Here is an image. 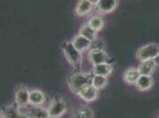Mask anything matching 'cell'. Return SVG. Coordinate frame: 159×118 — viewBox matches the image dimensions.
Instances as JSON below:
<instances>
[{"label": "cell", "instance_id": "obj_7", "mask_svg": "<svg viewBox=\"0 0 159 118\" xmlns=\"http://www.w3.org/2000/svg\"><path fill=\"white\" fill-rule=\"evenodd\" d=\"M77 95L84 101L92 102V101H94L98 98L99 90L96 89L93 84H89V85L83 88L79 93H77Z\"/></svg>", "mask_w": 159, "mask_h": 118}, {"label": "cell", "instance_id": "obj_22", "mask_svg": "<svg viewBox=\"0 0 159 118\" xmlns=\"http://www.w3.org/2000/svg\"><path fill=\"white\" fill-rule=\"evenodd\" d=\"M154 60H155V61H156V63H157V66L159 68V53L157 54V56L154 59Z\"/></svg>", "mask_w": 159, "mask_h": 118}, {"label": "cell", "instance_id": "obj_4", "mask_svg": "<svg viewBox=\"0 0 159 118\" xmlns=\"http://www.w3.org/2000/svg\"><path fill=\"white\" fill-rule=\"evenodd\" d=\"M159 53V45L157 43H149L141 46L136 52V59L139 61L155 59Z\"/></svg>", "mask_w": 159, "mask_h": 118}, {"label": "cell", "instance_id": "obj_19", "mask_svg": "<svg viewBox=\"0 0 159 118\" xmlns=\"http://www.w3.org/2000/svg\"><path fill=\"white\" fill-rule=\"evenodd\" d=\"M45 101V95L40 90H32L30 92V104L41 106Z\"/></svg>", "mask_w": 159, "mask_h": 118}, {"label": "cell", "instance_id": "obj_17", "mask_svg": "<svg viewBox=\"0 0 159 118\" xmlns=\"http://www.w3.org/2000/svg\"><path fill=\"white\" fill-rule=\"evenodd\" d=\"M93 75L108 76L113 72V65L108 63V62L102 63V64H98V65L93 66Z\"/></svg>", "mask_w": 159, "mask_h": 118}, {"label": "cell", "instance_id": "obj_8", "mask_svg": "<svg viewBox=\"0 0 159 118\" xmlns=\"http://www.w3.org/2000/svg\"><path fill=\"white\" fill-rule=\"evenodd\" d=\"M118 3L119 0H100L96 6L98 11L101 13L108 14L114 12L118 6Z\"/></svg>", "mask_w": 159, "mask_h": 118}, {"label": "cell", "instance_id": "obj_20", "mask_svg": "<svg viewBox=\"0 0 159 118\" xmlns=\"http://www.w3.org/2000/svg\"><path fill=\"white\" fill-rule=\"evenodd\" d=\"M92 84L98 90L104 89L108 85V78H107V76L93 75V77L92 80Z\"/></svg>", "mask_w": 159, "mask_h": 118}, {"label": "cell", "instance_id": "obj_10", "mask_svg": "<svg viewBox=\"0 0 159 118\" xmlns=\"http://www.w3.org/2000/svg\"><path fill=\"white\" fill-rule=\"evenodd\" d=\"M136 87L140 92H145L151 89L154 85V79L151 75H140L137 83L135 84Z\"/></svg>", "mask_w": 159, "mask_h": 118}, {"label": "cell", "instance_id": "obj_12", "mask_svg": "<svg viewBox=\"0 0 159 118\" xmlns=\"http://www.w3.org/2000/svg\"><path fill=\"white\" fill-rule=\"evenodd\" d=\"M72 43L74 44V46L80 52H83L84 51L90 49L91 45H92V42L90 41L89 39L85 38V37L81 36V35H77V36L74 37V39L72 41Z\"/></svg>", "mask_w": 159, "mask_h": 118}, {"label": "cell", "instance_id": "obj_16", "mask_svg": "<svg viewBox=\"0 0 159 118\" xmlns=\"http://www.w3.org/2000/svg\"><path fill=\"white\" fill-rule=\"evenodd\" d=\"M79 35H81V36H83L85 38L89 39L91 42H93V41L97 40L98 31L93 30L88 23H86V24H84L80 27Z\"/></svg>", "mask_w": 159, "mask_h": 118}, {"label": "cell", "instance_id": "obj_2", "mask_svg": "<svg viewBox=\"0 0 159 118\" xmlns=\"http://www.w3.org/2000/svg\"><path fill=\"white\" fill-rule=\"evenodd\" d=\"M61 47L63 51L67 61L75 69H80L82 66V52L76 49L72 42L65 41L61 44Z\"/></svg>", "mask_w": 159, "mask_h": 118}, {"label": "cell", "instance_id": "obj_6", "mask_svg": "<svg viewBox=\"0 0 159 118\" xmlns=\"http://www.w3.org/2000/svg\"><path fill=\"white\" fill-rule=\"evenodd\" d=\"M88 58L90 62L93 66L102 63H107L109 61V57L104 50H90Z\"/></svg>", "mask_w": 159, "mask_h": 118}, {"label": "cell", "instance_id": "obj_18", "mask_svg": "<svg viewBox=\"0 0 159 118\" xmlns=\"http://www.w3.org/2000/svg\"><path fill=\"white\" fill-rule=\"evenodd\" d=\"M71 118H94V115L89 107L81 106L73 112Z\"/></svg>", "mask_w": 159, "mask_h": 118}, {"label": "cell", "instance_id": "obj_5", "mask_svg": "<svg viewBox=\"0 0 159 118\" xmlns=\"http://www.w3.org/2000/svg\"><path fill=\"white\" fill-rule=\"evenodd\" d=\"M67 109L66 102L63 99H55L47 108L50 118H60L64 115Z\"/></svg>", "mask_w": 159, "mask_h": 118}, {"label": "cell", "instance_id": "obj_13", "mask_svg": "<svg viewBox=\"0 0 159 118\" xmlns=\"http://www.w3.org/2000/svg\"><path fill=\"white\" fill-rule=\"evenodd\" d=\"M2 117L5 118H28L24 115H22L18 109V107L9 105L5 107L2 109Z\"/></svg>", "mask_w": 159, "mask_h": 118}, {"label": "cell", "instance_id": "obj_3", "mask_svg": "<svg viewBox=\"0 0 159 118\" xmlns=\"http://www.w3.org/2000/svg\"><path fill=\"white\" fill-rule=\"evenodd\" d=\"M19 111L28 118H50L47 109L41 106L27 104L22 107H18Z\"/></svg>", "mask_w": 159, "mask_h": 118}, {"label": "cell", "instance_id": "obj_14", "mask_svg": "<svg viewBox=\"0 0 159 118\" xmlns=\"http://www.w3.org/2000/svg\"><path fill=\"white\" fill-rule=\"evenodd\" d=\"M140 76V73L138 68H127L124 73V80L129 84H135Z\"/></svg>", "mask_w": 159, "mask_h": 118}, {"label": "cell", "instance_id": "obj_11", "mask_svg": "<svg viewBox=\"0 0 159 118\" xmlns=\"http://www.w3.org/2000/svg\"><path fill=\"white\" fill-rule=\"evenodd\" d=\"M157 63L155 61L154 59L151 60H147L143 61H140V64L138 66V69L140 71V75H151L155 72L156 68H157Z\"/></svg>", "mask_w": 159, "mask_h": 118}, {"label": "cell", "instance_id": "obj_24", "mask_svg": "<svg viewBox=\"0 0 159 118\" xmlns=\"http://www.w3.org/2000/svg\"><path fill=\"white\" fill-rule=\"evenodd\" d=\"M1 118H5V117H1Z\"/></svg>", "mask_w": 159, "mask_h": 118}, {"label": "cell", "instance_id": "obj_15", "mask_svg": "<svg viewBox=\"0 0 159 118\" xmlns=\"http://www.w3.org/2000/svg\"><path fill=\"white\" fill-rule=\"evenodd\" d=\"M93 6V5L88 0H79L76 6V10H75L76 14L79 17L86 15L87 13L91 12Z\"/></svg>", "mask_w": 159, "mask_h": 118}, {"label": "cell", "instance_id": "obj_21", "mask_svg": "<svg viewBox=\"0 0 159 118\" xmlns=\"http://www.w3.org/2000/svg\"><path fill=\"white\" fill-rule=\"evenodd\" d=\"M88 24L96 31H101L104 27V21L99 16H93L88 21Z\"/></svg>", "mask_w": 159, "mask_h": 118}, {"label": "cell", "instance_id": "obj_1", "mask_svg": "<svg viewBox=\"0 0 159 118\" xmlns=\"http://www.w3.org/2000/svg\"><path fill=\"white\" fill-rule=\"evenodd\" d=\"M93 77V74L84 73V72H76L69 77L68 84L71 92L77 94L83 88L89 84H92Z\"/></svg>", "mask_w": 159, "mask_h": 118}, {"label": "cell", "instance_id": "obj_9", "mask_svg": "<svg viewBox=\"0 0 159 118\" xmlns=\"http://www.w3.org/2000/svg\"><path fill=\"white\" fill-rule=\"evenodd\" d=\"M15 103L17 107H22L30 103V92L26 87H20L16 90Z\"/></svg>", "mask_w": 159, "mask_h": 118}, {"label": "cell", "instance_id": "obj_23", "mask_svg": "<svg viewBox=\"0 0 159 118\" xmlns=\"http://www.w3.org/2000/svg\"><path fill=\"white\" fill-rule=\"evenodd\" d=\"M88 1L91 2L93 5H97V4L99 3V1H100V0H88Z\"/></svg>", "mask_w": 159, "mask_h": 118}]
</instances>
